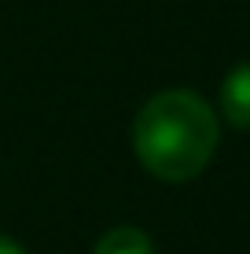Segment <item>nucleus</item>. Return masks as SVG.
Instances as JSON below:
<instances>
[{"label":"nucleus","instance_id":"1","mask_svg":"<svg viewBox=\"0 0 250 254\" xmlns=\"http://www.w3.org/2000/svg\"><path fill=\"white\" fill-rule=\"evenodd\" d=\"M217 115L202 96L169 89L151 96L133 122V151L158 181L180 185L210 166L217 151Z\"/></svg>","mask_w":250,"mask_h":254},{"label":"nucleus","instance_id":"2","mask_svg":"<svg viewBox=\"0 0 250 254\" xmlns=\"http://www.w3.org/2000/svg\"><path fill=\"white\" fill-rule=\"evenodd\" d=\"M221 111L236 129H250V63H239L221 85Z\"/></svg>","mask_w":250,"mask_h":254},{"label":"nucleus","instance_id":"3","mask_svg":"<svg viewBox=\"0 0 250 254\" xmlns=\"http://www.w3.org/2000/svg\"><path fill=\"white\" fill-rule=\"evenodd\" d=\"M96 254H154L151 240L144 229H133V225H118L107 236H100Z\"/></svg>","mask_w":250,"mask_h":254},{"label":"nucleus","instance_id":"4","mask_svg":"<svg viewBox=\"0 0 250 254\" xmlns=\"http://www.w3.org/2000/svg\"><path fill=\"white\" fill-rule=\"evenodd\" d=\"M0 254H26L15 240H7V236H0Z\"/></svg>","mask_w":250,"mask_h":254}]
</instances>
